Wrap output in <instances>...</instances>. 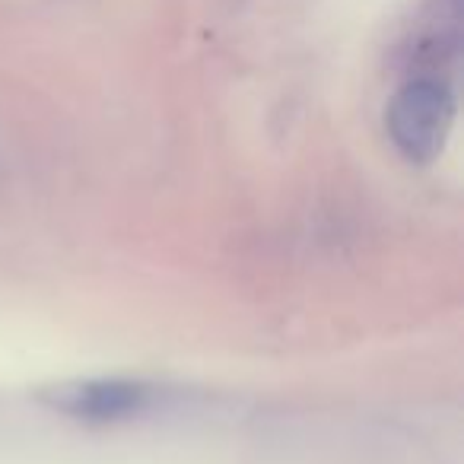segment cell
<instances>
[{
    "mask_svg": "<svg viewBox=\"0 0 464 464\" xmlns=\"http://www.w3.org/2000/svg\"><path fill=\"white\" fill-rule=\"evenodd\" d=\"M455 118V96L439 77H413L388 105V134L413 162H426L442 150Z\"/></svg>",
    "mask_w": 464,
    "mask_h": 464,
    "instance_id": "cell-1",
    "label": "cell"
},
{
    "mask_svg": "<svg viewBox=\"0 0 464 464\" xmlns=\"http://www.w3.org/2000/svg\"><path fill=\"white\" fill-rule=\"evenodd\" d=\"M147 401V388L140 385H124V382H96V385H83L77 392H67L61 404L71 413H83V417H121V413L140 411Z\"/></svg>",
    "mask_w": 464,
    "mask_h": 464,
    "instance_id": "cell-2",
    "label": "cell"
}]
</instances>
